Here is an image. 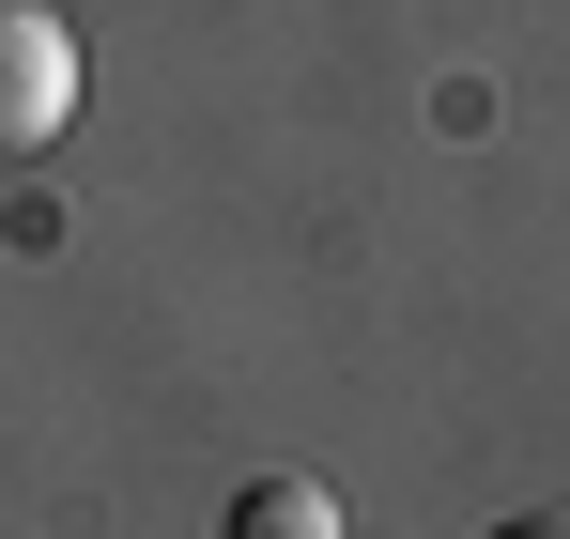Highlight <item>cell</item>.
<instances>
[{
	"label": "cell",
	"mask_w": 570,
	"mask_h": 539,
	"mask_svg": "<svg viewBox=\"0 0 570 539\" xmlns=\"http://www.w3.org/2000/svg\"><path fill=\"white\" fill-rule=\"evenodd\" d=\"M78 124V31L47 0H0V155H47Z\"/></svg>",
	"instance_id": "1"
},
{
	"label": "cell",
	"mask_w": 570,
	"mask_h": 539,
	"mask_svg": "<svg viewBox=\"0 0 570 539\" xmlns=\"http://www.w3.org/2000/svg\"><path fill=\"white\" fill-rule=\"evenodd\" d=\"M232 539H340V509H324L308 478H263V493L232 509Z\"/></svg>",
	"instance_id": "2"
},
{
	"label": "cell",
	"mask_w": 570,
	"mask_h": 539,
	"mask_svg": "<svg viewBox=\"0 0 570 539\" xmlns=\"http://www.w3.org/2000/svg\"><path fill=\"white\" fill-rule=\"evenodd\" d=\"M493 539H570V509H524V525H493Z\"/></svg>",
	"instance_id": "3"
}]
</instances>
